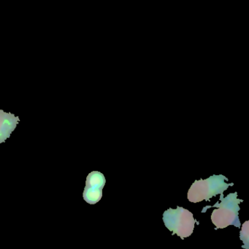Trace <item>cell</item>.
Listing matches in <instances>:
<instances>
[{
	"mask_svg": "<svg viewBox=\"0 0 249 249\" xmlns=\"http://www.w3.org/2000/svg\"><path fill=\"white\" fill-rule=\"evenodd\" d=\"M220 202H217L214 205H208L202 208V213L206 212L208 208H218L213 211L211 221L215 225V230L224 229L230 225L240 228L241 226L239 218V204L243 202V199H237V193H230L226 197L224 195H220Z\"/></svg>",
	"mask_w": 249,
	"mask_h": 249,
	"instance_id": "cell-1",
	"label": "cell"
},
{
	"mask_svg": "<svg viewBox=\"0 0 249 249\" xmlns=\"http://www.w3.org/2000/svg\"><path fill=\"white\" fill-rule=\"evenodd\" d=\"M225 180H228V178L223 175H214L205 180H195L188 192V199L193 203L202 200L209 201L213 196L221 195L230 186L234 185L233 183H226Z\"/></svg>",
	"mask_w": 249,
	"mask_h": 249,
	"instance_id": "cell-2",
	"label": "cell"
},
{
	"mask_svg": "<svg viewBox=\"0 0 249 249\" xmlns=\"http://www.w3.org/2000/svg\"><path fill=\"white\" fill-rule=\"evenodd\" d=\"M163 221L165 227L181 239L189 237L193 233L196 220L189 210L177 206L176 209L169 208L163 213Z\"/></svg>",
	"mask_w": 249,
	"mask_h": 249,
	"instance_id": "cell-3",
	"label": "cell"
},
{
	"mask_svg": "<svg viewBox=\"0 0 249 249\" xmlns=\"http://www.w3.org/2000/svg\"><path fill=\"white\" fill-rule=\"evenodd\" d=\"M19 121L18 116L0 110V143L5 142L11 137Z\"/></svg>",
	"mask_w": 249,
	"mask_h": 249,
	"instance_id": "cell-4",
	"label": "cell"
},
{
	"mask_svg": "<svg viewBox=\"0 0 249 249\" xmlns=\"http://www.w3.org/2000/svg\"><path fill=\"white\" fill-rule=\"evenodd\" d=\"M106 180L104 175L99 171H93L88 175L85 187L103 189Z\"/></svg>",
	"mask_w": 249,
	"mask_h": 249,
	"instance_id": "cell-5",
	"label": "cell"
},
{
	"mask_svg": "<svg viewBox=\"0 0 249 249\" xmlns=\"http://www.w3.org/2000/svg\"><path fill=\"white\" fill-rule=\"evenodd\" d=\"M83 197L84 200L90 205L97 204L103 197V189L85 187L83 193Z\"/></svg>",
	"mask_w": 249,
	"mask_h": 249,
	"instance_id": "cell-6",
	"label": "cell"
},
{
	"mask_svg": "<svg viewBox=\"0 0 249 249\" xmlns=\"http://www.w3.org/2000/svg\"><path fill=\"white\" fill-rule=\"evenodd\" d=\"M240 239L243 242L242 248L245 249H249V221H246L242 227L241 231H240Z\"/></svg>",
	"mask_w": 249,
	"mask_h": 249,
	"instance_id": "cell-7",
	"label": "cell"
}]
</instances>
